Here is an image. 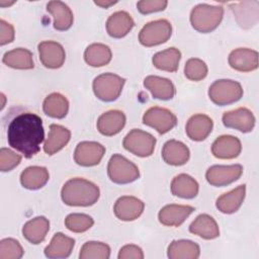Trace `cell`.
<instances>
[{
	"label": "cell",
	"mask_w": 259,
	"mask_h": 259,
	"mask_svg": "<svg viewBox=\"0 0 259 259\" xmlns=\"http://www.w3.org/2000/svg\"><path fill=\"white\" fill-rule=\"evenodd\" d=\"M44 139L42 120L33 112L20 111L8 122L7 141L9 146L27 159L39 152Z\"/></svg>",
	"instance_id": "6da1fadb"
},
{
	"label": "cell",
	"mask_w": 259,
	"mask_h": 259,
	"mask_svg": "<svg viewBox=\"0 0 259 259\" xmlns=\"http://www.w3.org/2000/svg\"><path fill=\"white\" fill-rule=\"evenodd\" d=\"M99 195L100 191L96 184L80 177L69 179L61 190L62 200L70 206L93 205Z\"/></svg>",
	"instance_id": "7a4b0ae2"
},
{
	"label": "cell",
	"mask_w": 259,
	"mask_h": 259,
	"mask_svg": "<svg viewBox=\"0 0 259 259\" xmlns=\"http://www.w3.org/2000/svg\"><path fill=\"white\" fill-rule=\"evenodd\" d=\"M224 16V8L218 5L198 4L192 8L190 23L192 27L202 33L214 30Z\"/></svg>",
	"instance_id": "3957f363"
},
{
	"label": "cell",
	"mask_w": 259,
	"mask_h": 259,
	"mask_svg": "<svg viewBox=\"0 0 259 259\" xmlns=\"http://www.w3.org/2000/svg\"><path fill=\"white\" fill-rule=\"evenodd\" d=\"M208 96L214 104L225 106L240 100L243 96V88L237 81L221 79L209 86Z\"/></svg>",
	"instance_id": "277c9868"
},
{
	"label": "cell",
	"mask_w": 259,
	"mask_h": 259,
	"mask_svg": "<svg viewBox=\"0 0 259 259\" xmlns=\"http://www.w3.org/2000/svg\"><path fill=\"white\" fill-rule=\"evenodd\" d=\"M107 174L109 179L116 184L132 183L140 177L138 166L119 154H114L110 157L107 165Z\"/></svg>",
	"instance_id": "5b68a950"
},
{
	"label": "cell",
	"mask_w": 259,
	"mask_h": 259,
	"mask_svg": "<svg viewBox=\"0 0 259 259\" xmlns=\"http://www.w3.org/2000/svg\"><path fill=\"white\" fill-rule=\"evenodd\" d=\"M125 79L113 73H104L98 75L92 83L95 96L105 102L116 100L123 88Z\"/></svg>",
	"instance_id": "8992f818"
},
{
	"label": "cell",
	"mask_w": 259,
	"mask_h": 259,
	"mask_svg": "<svg viewBox=\"0 0 259 259\" xmlns=\"http://www.w3.org/2000/svg\"><path fill=\"white\" fill-rule=\"evenodd\" d=\"M172 34V25L167 19L148 22L139 33V40L145 47H154L166 42Z\"/></svg>",
	"instance_id": "52a82bcc"
},
{
	"label": "cell",
	"mask_w": 259,
	"mask_h": 259,
	"mask_svg": "<svg viewBox=\"0 0 259 259\" xmlns=\"http://www.w3.org/2000/svg\"><path fill=\"white\" fill-rule=\"evenodd\" d=\"M123 148L139 157H149L153 154L156 139L149 133L139 128L132 130L123 139Z\"/></svg>",
	"instance_id": "ba28073f"
},
{
	"label": "cell",
	"mask_w": 259,
	"mask_h": 259,
	"mask_svg": "<svg viewBox=\"0 0 259 259\" xmlns=\"http://www.w3.org/2000/svg\"><path fill=\"white\" fill-rule=\"evenodd\" d=\"M143 123L155 128L159 134L163 135L171 131L176 125L177 118L169 109L154 106L144 113Z\"/></svg>",
	"instance_id": "9c48e42d"
},
{
	"label": "cell",
	"mask_w": 259,
	"mask_h": 259,
	"mask_svg": "<svg viewBox=\"0 0 259 259\" xmlns=\"http://www.w3.org/2000/svg\"><path fill=\"white\" fill-rule=\"evenodd\" d=\"M242 173L243 167L240 164L213 165L206 170L205 178L210 185L222 187L238 180Z\"/></svg>",
	"instance_id": "30bf717a"
},
{
	"label": "cell",
	"mask_w": 259,
	"mask_h": 259,
	"mask_svg": "<svg viewBox=\"0 0 259 259\" xmlns=\"http://www.w3.org/2000/svg\"><path fill=\"white\" fill-rule=\"evenodd\" d=\"M105 154V148L97 142H81L74 152L75 162L83 167L98 165Z\"/></svg>",
	"instance_id": "8fae6325"
},
{
	"label": "cell",
	"mask_w": 259,
	"mask_h": 259,
	"mask_svg": "<svg viewBox=\"0 0 259 259\" xmlns=\"http://www.w3.org/2000/svg\"><path fill=\"white\" fill-rule=\"evenodd\" d=\"M39 60L41 64L49 69L61 68L66 59V53L63 46L54 40H45L37 46Z\"/></svg>",
	"instance_id": "7c38bea8"
},
{
	"label": "cell",
	"mask_w": 259,
	"mask_h": 259,
	"mask_svg": "<svg viewBox=\"0 0 259 259\" xmlns=\"http://www.w3.org/2000/svg\"><path fill=\"white\" fill-rule=\"evenodd\" d=\"M222 120L225 126L238 130L242 133H250L255 125V116L246 107H239L225 112Z\"/></svg>",
	"instance_id": "4fadbf2b"
},
{
	"label": "cell",
	"mask_w": 259,
	"mask_h": 259,
	"mask_svg": "<svg viewBox=\"0 0 259 259\" xmlns=\"http://www.w3.org/2000/svg\"><path fill=\"white\" fill-rule=\"evenodd\" d=\"M144 202L135 196L124 195L119 197L113 206V212L115 217L124 222H131L137 220L144 211Z\"/></svg>",
	"instance_id": "5bb4252c"
},
{
	"label": "cell",
	"mask_w": 259,
	"mask_h": 259,
	"mask_svg": "<svg viewBox=\"0 0 259 259\" xmlns=\"http://www.w3.org/2000/svg\"><path fill=\"white\" fill-rule=\"evenodd\" d=\"M236 21L243 28L253 27L259 18V2L258 1H243L230 4Z\"/></svg>",
	"instance_id": "9a60e30c"
},
{
	"label": "cell",
	"mask_w": 259,
	"mask_h": 259,
	"mask_svg": "<svg viewBox=\"0 0 259 259\" xmlns=\"http://www.w3.org/2000/svg\"><path fill=\"white\" fill-rule=\"evenodd\" d=\"M229 65L236 71L251 72L258 68V53L247 48H239L229 55Z\"/></svg>",
	"instance_id": "2e32d148"
},
{
	"label": "cell",
	"mask_w": 259,
	"mask_h": 259,
	"mask_svg": "<svg viewBox=\"0 0 259 259\" xmlns=\"http://www.w3.org/2000/svg\"><path fill=\"white\" fill-rule=\"evenodd\" d=\"M194 211L191 205L167 204L158 213L159 222L167 227H179Z\"/></svg>",
	"instance_id": "e0dca14e"
},
{
	"label": "cell",
	"mask_w": 259,
	"mask_h": 259,
	"mask_svg": "<svg viewBox=\"0 0 259 259\" xmlns=\"http://www.w3.org/2000/svg\"><path fill=\"white\" fill-rule=\"evenodd\" d=\"M125 115L117 109L108 110L102 113L97 119L98 132L106 137H111L118 134L125 124Z\"/></svg>",
	"instance_id": "ac0fdd59"
},
{
	"label": "cell",
	"mask_w": 259,
	"mask_h": 259,
	"mask_svg": "<svg viewBox=\"0 0 259 259\" xmlns=\"http://www.w3.org/2000/svg\"><path fill=\"white\" fill-rule=\"evenodd\" d=\"M242 151V145L238 138L224 135L215 139L211 145V153L218 159L237 158Z\"/></svg>",
	"instance_id": "d6986e66"
},
{
	"label": "cell",
	"mask_w": 259,
	"mask_h": 259,
	"mask_svg": "<svg viewBox=\"0 0 259 259\" xmlns=\"http://www.w3.org/2000/svg\"><path fill=\"white\" fill-rule=\"evenodd\" d=\"M212 126L213 121L209 116L206 114L197 113L188 119L185 126V132L190 140L200 142L208 137L212 131Z\"/></svg>",
	"instance_id": "ffe728a7"
},
{
	"label": "cell",
	"mask_w": 259,
	"mask_h": 259,
	"mask_svg": "<svg viewBox=\"0 0 259 259\" xmlns=\"http://www.w3.org/2000/svg\"><path fill=\"white\" fill-rule=\"evenodd\" d=\"M190 157L189 149L182 142L176 140L167 141L162 149L163 160L172 166H181L187 163Z\"/></svg>",
	"instance_id": "44dd1931"
},
{
	"label": "cell",
	"mask_w": 259,
	"mask_h": 259,
	"mask_svg": "<svg viewBox=\"0 0 259 259\" xmlns=\"http://www.w3.org/2000/svg\"><path fill=\"white\" fill-rule=\"evenodd\" d=\"M134 25V19L126 11H116L108 17L106 30L111 37L121 38L132 30Z\"/></svg>",
	"instance_id": "7402d4cb"
},
{
	"label": "cell",
	"mask_w": 259,
	"mask_h": 259,
	"mask_svg": "<svg viewBox=\"0 0 259 259\" xmlns=\"http://www.w3.org/2000/svg\"><path fill=\"white\" fill-rule=\"evenodd\" d=\"M70 131L60 124L53 123L50 125L48 138L44 144V151L48 155H54L61 151L70 141Z\"/></svg>",
	"instance_id": "603a6c76"
},
{
	"label": "cell",
	"mask_w": 259,
	"mask_h": 259,
	"mask_svg": "<svg viewBox=\"0 0 259 259\" xmlns=\"http://www.w3.org/2000/svg\"><path fill=\"white\" fill-rule=\"evenodd\" d=\"M75 245V240L63 233H56L51 243L45 248V255L51 259L67 258L71 255Z\"/></svg>",
	"instance_id": "cb8c5ba5"
},
{
	"label": "cell",
	"mask_w": 259,
	"mask_h": 259,
	"mask_svg": "<svg viewBox=\"0 0 259 259\" xmlns=\"http://www.w3.org/2000/svg\"><path fill=\"white\" fill-rule=\"evenodd\" d=\"M47 10L54 18V28L60 31L68 30L74 21L73 12L67 4L62 1H50Z\"/></svg>",
	"instance_id": "d4e9b609"
},
{
	"label": "cell",
	"mask_w": 259,
	"mask_h": 259,
	"mask_svg": "<svg viewBox=\"0 0 259 259\" xmlns=\"http://www.w3.org/2000/svg\"><path fill=\"white\" fill-rule=\"evenodd\" d=\"M245 194L246 185H240L235 189L221 195L215 201V206L223 213H234L241 207L245 199Z\"/></svg>",
	"instance_id": "484cf974"
},
{
	"label": "cell",
	"mask_w": 259,
	"mask_h": 259,
	"mask_svg": "<svg viewBox=\"0 0 259 259\" xmlns=\"http://www.w3.org/2000/svg\"><path fill=\"white\" fill-rule=\"evenodd\" d=\"M144 86L152 93L153 97L160 100H169L175 95V87L173 83L163 77L148 76L144 80Z\"/></svg>",
	"instance_id": "4316f807"
},
{
	"label": "cell",
	"mask_w": 259,
	"mask_h": 259,
	"mask_svg": "<svg viewBox=\"0 0 259 259\" xmlns=\"http://www.w3.org/2000/svg\"><path fill=\"white\" fill-rule=\"evenodd\" d=\"M189 232L205 240H212L220 236V229L212 217L201 213L189 226Z\"/></svg>",
	"instance_id": "83f0119b"
},
{
	"label": "cell",
	"mask_w": 259,
	"mask_h": 259,
	"mask_svg": "<svg viewBox=\"0 0 259 259\" xmlns=\"http://www.w3.org/2000/svg\"><path fill=\"white\" fill-rule=\"evenodd\" d=\"M50 230V222L47 218L40 215L26 222L22 228L23 237L31 244L41 243Z\"/></svg>",
	"instance_id": "f1b7e54d"
},
{
	"label": "cell",
	"mask_w": 259,
	"mask_h": 259,
	"mask_svg": "<svg viewBox=\"0 0 259 259\" xmlns=\"http://www.w3.org/2000/svg\"><path fill=\"white\" fill-rule=\"evenodd\" d=\"M171 192L173 195L181 198H194L198 193V183L188 174H178L171 182Z\"/></svg>",
	"instance_id": "f546056e"
},
{
	"label": "cell",
	"mask_w": 259,
	"mask_h": 259,
	"mask_svg": "<svg viewBox=\"0 0 259 259\" xmlns=\"http://www.w3.org/2000/svg\"><path fill=\"white\" fill-rule=\"evenodd\" d=\"M49 178L50 174L46 167L30 166L21 172L20 183L26 189L35 190L45 186Z\"/></svg>",
	"instance_id": "4dcf8cb0"
},
{
	"label": "cell",
	"mask_w": 259,
	"mask_h": 259,
	"mask_svg": "<svg viewBox=\"0 0 259 259\" xmlns=\"http://www.w3.org/2000/svg\"><path fill=\"white\" fill-rule=\"evenodd\" d=\"M199 254V246L190 240L172 241L167 250V255L170 259H196Z\"/></svg>",
	"instance_id": "1f68e13d"
},
{
	"label": "cell",
	"mask_w": 259,
	"mask_h": 259,
	"mask_svg": "<svg viewBox=\"0 0 259 259\" xmlns=\"http://www.w3.org/2000/svg\"><path fill=\"white\" fill-rule=\"evenodd\" d=\"M2 62L10 68L19 70H29L34 67L31 52L23 48H17L6 52Z\"/></svg>",
	"instance_id": "d6a6232c"
},
{
	"label": "cell",
	"mask_w": 259,
	"mask_h": 259,
	"mask_svg": "<svg viewBox=\"0 0 259 259\" xmlns=\"http://www.w3.org/2000/svg\"><path fill=\"white\" fill-rule=\"evenodd\" d=\"M42 110L53 118H64L69 111V101L61 93H51L44 100Z\"/></svg>",
	"instance_id": "836d02e7"
},
{
	"label": "cell",
	"mask_w": 259,
	"mask_h": 259,
	"mask_svg": "<svg viewBox=\"0 0 259 259\" xmlns=\"http://www.w3.org/2000/svg\"><path fill=\"white\" fill-rule=\"evenodd\" d=\"M181 53L176 48H169L158 52L153 56V65L162 71L176 72L179 67Z\"/></svg>",
	"instance_id": "e575fe53"
},
{
	"label": "cell",
	"mask_w": 259,
	"mask_h": 259,
	"mask_svg": "<svg viewBox=\"0 0 259 259\" xmlns=\"http://www.w3.org/2000/svg\"><path fill=\"white\" fill-rule=\"evenodd\" d=\"M111 50L103 44H91L84 52V60L91 67H102L111 61Z\"/></svg>",
	"instance_id": "d590c367"
},
{
	"label": "cell",
	"mask_w": 259,
	"mask_h": 259,
	"mask_svg": "<svg viewBox=\"0 0 259 259\" xmlns=\"http://www.w3.org/2000/svg\"><path fill=\"white\" fill-rule=\"evenodd\" d=\"M110 256V247L102 242H86L80 250V259H108Z\"/></svg>",
	"instance_id": "8d00e7d4"
},
{
	"label": "cell",
	"mask_w": 259,
	"mask_h": 259,
	"mask_svg": "<svg viewBox=\"0 0 259 259\" xmlns=\"http://www.w3.org/2000/svg\"><path fill=\"white\" fill-rule=\"evenodd\" d=\"M94 224L93 219L85 213H70L65 219L66 228L74 233H84Z\"/></svg>",
	"instance_id": "74e56055"
},
{
	"label": "cell",
	"mask_w": 259,
	"mask_h": 259,
	"mask_svg": "<svg viewBox=\"0 0 259 259\" xmlns=\"http://www.w3.org/2000/svg\"><path fill=\"white\" fill-rule=\"evenodd\" d=\"M184 75L191 81H200L207 75V66L202 60L191 58L185 63Z\"/></svg>",
	"instance_id": "f35d334b"
},
{
	"label": "cell",
	"mask_w": 259,
	"mask_h": 259,
	"mask_svg": "<svg viewBox=\"0 0 259 259\" xmlns=\"http://www.w3.org/2000/svg\"><path fill=\"white\" fill-rule=\"evenodd\" d=\"M23 256V249L19 242L12 238L0 241V259H19Z\"/></svg>",
	"instance_id": "ab89813d"
},
{
	"label": "cell",
	"mask_w": 259,
	"mask_h": 259,
	"mask_svg": "<svg viewBox=\"0 0 259 259\" xmlns=\"http://www.w3.org/2000/svg\"><path fill=\"white\" fill-rule=\"evenodd\" d=\"M21 162V156L7 148L0 150V170L2 172L11 171Z\"/></svg>",
	"instance_id": "60d3db41"
},
{
	"label": "cell",
	"mask_w": 259,
	"mask_h": 259,
	"mask_svg": "<svg viewBox=\"0 0 259 259\" xmlns=\"http://www.w3.org/2000/svg\"><path fill=\"white\" fill-rule=\"evenodd\" d=\"M167 4L166 0H142L137 3V8L142 14H150L164 10Z\"/></svg>",
	"instance_id": "b9f144b4"
},
{
	"label": "cell",
	"mask_w": 259,
	"mask_h": 259,
	"mask_svg": "<svg viewBox=\"0 0 259 259\" xmlns=\"http://www.w3.org/2000/svg\"><path fill=\"white\" fill-rule=\"evenodd\" d=\"M143 259L144 258V253L143 250L133 244L125 245L120 248L119 253H118V259Z\"/></svg>",
	"instance_id": "7bdbcfd3"
},
{
	"label": "cell",
	"mask_w": 259,
	"mask_h": 259,
	"mask_svg": "<svg viewBox=\"0 0 259 259\" xmlns=\"http://www.w3.org/2000/svg\"><path fill=\"white\" fill-rule=\"evenodd\" d=\"M14 39V27L4 19L0 20V45H7Z\"/></svg>",
	"instance_id": "ee69618b"
},
{
	"label": "cell",
	"mask_w": 259,
	"mask_h": 259,
	"mask_svg": "<svg viewBox=\"0 0 259 259\" xmlns=\"http://www.w3.org/2000/svg\"><path fill=\"white\" fill-rule=\"evenodd\" d=\"M94 3L102 8H108L111 5H114L115 3H117V1H104V0H100V1H94Z\"/></svg>",
	"instance_id": "f6af8a7d"
}]
</instances>
